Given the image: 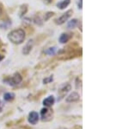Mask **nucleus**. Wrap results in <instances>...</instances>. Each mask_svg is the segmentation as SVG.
Wrapping results in <instances>:
<instances>
[{
  "instance_id": "1",
  "label": "nucleus",
  "mask_w": 129,
  "mask_h": 129,
  "mask_svg": "<svg viewBox=\"0 0 129 129\" xmlns=\"http://www.w3.org/2000/svg\"><path fill=\"white\" fill-rule=\"evenodd\" d=\"M8 38L10 42H12L15 44H20L25 39V32L22 29L15 30L8 35Z\"/></svg>"
},
{
  "instance_id": "2",
  "label": "nucleus",
  "mask_w": 129,
  "mask_h": 129,
  "mask_svg": "<svg viewBox=\"0 0 129 129\" xmlns=\"http://www.w3.org/2000/svg\"><path fill=\"white\" fill-rule=\"evenodd\" d=\"M22 81V76L19 74V73H15L13 75V76L11 77H8L7 79L4 80V82H6L7 84L10 85V86H16V85L20 84Z\"/></svg>"
},
{
  "instance_id": "3",
  "label": "nucleus",
  "mask_w": 129,
  "mask_h": 129,
  "mask_svg": "<svg viewBox=\"0 0 129 129\" xmlns=\"http://www.w3.org/2000/svg\"><path fill=\"white\" fill-rule=\"evenodd\" d=\"M41 115L42 121H50L53 119V111L47 107H44L41 110Z\"/></svg>"
},
{
  "instance_id": "4",
  "label": "nucleus",
  "mask_w": 129,
  "mask_h": 129,
  "mask_svg": "<svg viewBox=\"0 0 129 129\" xmlns=\"http://www.w3.org/2000/svg\"><path fill=\"white\" fill-rule=\"evenodd\" d=\"M71 85L69 83H64L63 85L59 87V91H58V95H59V100H61L62 98H64L71 90Z\"/></svg>"
},
{
  "instance_id": "5",
  "label": "nucleus",
  "mask_w": 129,
  "mask_h": 129,
  "mask_svg": "<svg viewBox=\"0 0 129 129\" xmlns=\"http://www.w3.org/2000/svg\"><path fill=\"white\" fill-rule=\"evenodd\" d=\"M39 119H40V116H39V114L37 112L31 111L29 114H28V122H29V124H31V125L37 124V122L39 121Z\"/></svg>"
},
{
  "instance_id": "6",
  "label": "nucleus",
  "mask_w": 129,
  "mask_h": 129,
  "mask_svg": "<svg viewBox=\"0 0 129 129\" xmlns=\"http://www.w3.org/2000/svg\"><path fill=\"white\" fill-rule=\"evenodd\" d=\"M72 13V10H68V11H66L63 16H61L59 18H58V19L55 21V23L57 24H59V25H60V24H64V23L68 20V18L71 16Z\"/></svg>"
},
{
  "instance_id": "7",
  "label": "nucleus",
  "mask_w": 129,
  "mask_h": 129,
  "mask_svg": "<svg viewBox=\"0 0 129 129\" xmlns=\"http://www.w3.org/2000/svg\"><path fill=\"white\" fill-rule=\"evenodd\" d=\"M79 99H80L79 94H78L77 92H72L66 97V101L67 103H72V102H76V101H79Z\"/></svg>"
},
{
  "instance_id": "8",
  "label": "nucleus",
  "mask_w": 129,
  "mask_h": 129,
  "mask_svg": "<svg viewBox=\"0 0 129 129\" xmlns=\"http://www.w3.org/2000/svg\"><path fill=\"white\" fill-rule=\"evenodd\" d=\"M55 102V99H54V96L53 95H50V96L47 97L46 99H44L43 101V105L47 107H52V106L54 104Z\"/></svg>"
},
{
  "instance_id": "9",
  "label": "nucleus",
  "mask_w": 129,
  "mask_h": 129,
  "mask_svg": "<svg viewBox=\"0 0 129 129\" xmlns=\"http://www.w3.org/2000/svg\"><path fill=\"white\" fill-rule=\"evenodd\" d=\"M33 44H34V42L33 40H29L27 43V44L25 45L23 49H22V53L24 54V55H28L29 54V52L31 51V49H32L33 48Z\"/></svg>"
},
{
  "instance_id": "10",
  "label": "nucleus",
  "mask_w": 129,
  "mask_h": 129,
  "mask_svg": "<svg viewBox=\"0 0 129 129\" xmlns=\"http://www.w3.org/2000/svg\"><path fill=\"white\" fill-rule=\"evenodd\" d=\"M16 95L14 93H5V95H4V99H5V101H12L14 99H15Z\"/></svg>"
},
{
  "instance_id": "11",
  "label": "nucleus",
  "mask_w": 129,
  "mask_h": 129,
  "mask_svg": "<svg viewBox=\"0 0 129 129\" xmlns=\"http://www.w3.org/2000/svg\"><path fill=\"white\" fill-rule=\"evenodd\" d=\"M70 39V36L68 34H66V33H64V34H62L61 36L59 37V42L61 43H67L68 41H69Z\"/></svg>"
},
{
  "instance_id": "12",
  "label": "nucleus",
  "mask_w": 129,
  "mask_h": 129,
  "mask_svg": "<svg viewBox=\"0 0 129 129\" xmlns=\"http://www.w3.org/2000/svg\"><path fill=\"white\" fill-rule=\"evenodd\" d=\"M70 0H64V1H62L61 3H59L57 5L58 7L59 8L60 10H63L66 7H67L68 5H69V4H70Z\"/></svg>"
},
{
  "instance_id": "13",
  "label": "nucleus",
  "mask_w": 129,
  "mask_h": 129,
  "mask_svg": "<svg viewBox=\"0 0 129 129\" xmlns=\"http://www.w3.org/2000/svg\"><path fill=\"white\" fill-rule=\"evenodd\" d=\"M78 24V20L77 19H72V21H70L67 24V27L69 29H72V28H75L76 25Z\"/></svg>"
},
{
  "instance_id": "14",
  "label": "nucleus",
  "mask_w": 129,
  "mask_h": 129,
  "mask_svg": "<svg viewBox=\"0 0 129 129\" xmlns=\"http://www.w3.org/2000/svg\"><path fill=\"white\" fill-rule=\"evenodd\" d=\"M56 50H57V49H56L55 47L49 48L48 49H47V50L45 51V53L47 54V55H49V56H53L56 53Z\"/></svg>"
},
{
  "instance_id": "15",
  "label": "nucleus",
  "mask_w": 129,
  "mask_h": 129,
  "mask_svg": "<svg viewBox=\"0 0 129 129\" xmlns=\"http://www.w3.org/2000/svg\"><path fill=\"white\" fill-rule=\"evenodd\" d=\"M53 76H48V77L45 78L44 80H43V83H44V84H47V83H50V82H53Z\"/></svg>"
},
{
  "instance_id": "16",
  "label": "nucleus",
  "mask_w": 129,
  "mask_h": 129,
  "mask_svg": "<svg viewBox=\"0 0 129 129\" xmlns=\"http://www.w3.org/2000/svg\"><path fill=\"white\" fill-rule=\"evenodd\" d=\"M53 14H54L53 12H47V14H45L44 20H45V21H47L50 17H51V16H53Z\"/></svg>"
},
{
  "instance_id": "17",
  "label": "nucleus",
  "mask_w": 129,
  "mask_h": 129,
  "mask_svg": "<svg viewBox=\"0 0 129 129\" xmlns=\"http://www.w3.org/2000/svg\"><path fill=\"white\" fill-rule=\"evenodd\" d=\"M81 82H81L80 79L77 78V80H76V88H79L81 87V85H82V84H81Z\"/></svg>"
},
{
  "instance_id": "18",
  "label": "nucleus",
  "mask_w": 129,
  "mask_h": 129,
  "mask_svg": "<svg viewBox=\"0 0 129 129\" xmlns=\"http://www.w3.org/2000/svg\"><path fill=\"white\" fill-rule=\"evenodd\" d=\"M78 8L82 9V0H79V2H78Z\"/></svg>"
},
{
  "instance_id": "19",
  "label": "nucleus",
  "mask_w": 129,
  "mask_h": 129,
  "mask_svg": "<svg viewBox=\"0 0 129 129\" xmlns=\"http://www.w3.org/2000/svg\"><path fill=\"white\" fill-rule=\"evenodd\" d=\"M44 2L46 4H51L53 2V0H44Z\"/></svg>"
},
{
  "instance_id": "20",
  "label": "nucleus",
  "mask_w": 129,
  "mask_h": 129,
  "mask_svg": "<svg viewBox=\"0 0 129 129\" xmlns=\"http://www.w3.org/2000/svg\"><path fill=\"white\" fill-rule=\"evenodd\" d=\"M3 111V108H2V104H1V101H0V113Z\"/></svg>"
},
{
  "instance_id": "21",
  "label": "nucleus",
  "mask_w": 129,
  "mask_h": 129,
  "mask_svg": "<svg viewBox=\"0 0 129 129\" xmlns=\"http://www.w3.org/2000/svg\"><path fill=\"white\" fill-rule=\"evenodd\" d=\"M3 58H4L3 56H1V55H0V62H1L2 60H3Z\"/></svg>"
},
{
  "instance_id": "22",
  "label": "nucleus",
  "mask_w": 129,
  "mask_h": 129,
  "mask_svg": "<svg viewBox=\"0 0 129 129\" xmlns=\"http://www.w3.org/2000/svg\"><path fill=\"white\" fill-rule=\"evenodd\" d=\"M2 12V9H1V7H0V13Z\"/></svg>"
}]
</instances>
